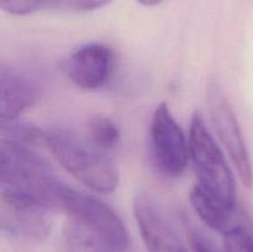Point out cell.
<instances>
[{"label": "cell", "mask_w": 253, "mask_h": 252, "mask_svg": "<svg viewBox=\"0 0 253 252\" xmlns=\"http://www.w3.org/2000/svg\"><path fill=\"white\" fill-rule=\"evenodd\" d=\"M62 167L95 193L109 194L116 189L119 174L115 165L85 140L64 130H46L44 145Z\"/></svg>", "instance_id": "6da1fadb"}, {"label": "cell", "mask_w": 253, "mask_h": 252, "mask_svg": "<svg viewBox=\"0 0 253 252\" xmlns=\"http://www.w3.org/2000/svg\"><path fill=\"white\" fill-rule=\"evenodd\" d=\"M0 185L20 190L37 198L52 210L58 185L51 166L29 146L1 141L0 148Z\"/></svg>", "instance_id": "7a4b0ae2"}, {"label": "cell", "mask_w": 253, "mask_h": 252, "mask_svg": "<svg viewBox=\"0 0 253 252\" xmlns=\"http://www.w3.org/2000/svg\"><path fill=\"white\" fill-rule=\"evenodd\" d=\"M189 148L197 170V184L227 204H236L234 175L199 113L193 114L190 120Z\"/></svg>", "instance_id": "3957f363"}, {"label": "cell", "mask_w": 253, "mask_h": 252, "mask_svg": "<svg viewBox=\"0 0 253 252\" xmlns=\"http://www.w3.org/2000/svg\"><path fill=\"white\" fill-rule=\"evenodd\" d=\"M48 205L20 190L0 189V229L12 242L24 246L43 241L51 232Z\"/></svg>", "instance_id": "277c9868"}, {"label": "cell", "mask_w": 253, "mask_h": 252, "mask_svg": "<svg viewBox=\"0 0 253 252\" xmlns=\"http://www.w3.org/2000/svg\"><path fill=\"white\" fill-rule=\"evenodd\" d=\"M54 207L66 212L68 220L127 250L128 235L125 225L116 212L98 198L61 183L56 192Z\"/></svg>", "instance_id": "5b68a950"}, {"label": "cell", "mask_w": 253, "mask_h": 252, "mask_svg": "<svg viewBox=\"0 0 253 252\" xmlns=\"http://www.w3.org/2000/svg\"><path fill=\"white\" fill-rule=\"evenodd\" d=\"M150 145L153 161L167 177H179L190 158L189 140L173 116L169 106L161 103L155 109L150 126Z\"/></svg>", "instance_id": "8992f818"}, {"label": "cell", "mask_w": 253, "mask_h": 252, "mask_svg": "<svg viewBox=\"0 0 253 252\" xmlns=\"http://www.w3.org/2000/svg\"><path fill=\"white\" fill-rule=\"evenodd\" d=\"M208 105H209L212 125L225 150L229 153L239 173L240 179L246 187H252L253 167L247 145L234 110L217 83L209 84Z\"/></svg>", "instance_id": "52a82bcc"}, {"label": "cell", "mask_w": 253, "mask_h": 252, "mask_svg": "<svg viewBox=\"0 0 253 252\" xmlns=\"http://www.w3.org/2000/svg\"><path fill=\"white\" fill-rule=\"evenodd\" d=\"M116 67V54L109 44L90 42L72 52L62 63L67 78L85 90H98L105 86Z\"/></svg>", "instance_id": "ba28073f"}, {"label": "cell", "mask_w": 253, "mask_h": 252, "mask_svg": "<svg viewBox=\"0 0 253 252\" xmlns=\"http://www.w3.org/2000/svg\"><path fill=\"white\" fill-rule=\"evenodd\" d=\"M133 214L148 252H187L177 229L152 197L138 193Z\"/></svg>", "instance_id": "9c48e42d"}, {"label": "cell", "mask_w": 253, "mask_h": 252, "mask_svg": "<svg viewBox=\"0 0 253 252\" xmlns=\"http://www.w3.org/2000/svg\"><path fill=\"white\" fill-rule=\"evenodd\" d=\"M41 98L39 83L11 66L0 69V116L1 123L17 120Z\"/></svg>", "instance_id": "30bf717a"}, {"label": "cell", "mask_w": 253, "mask_h": 252, "mask_svg": "<svg viewBox=\"0 0 253 252\" xmlns=\"http://www.w3.org/2000/svg\"><path fill=\"white\" fill-rule=\"evenodd\" d=\"M189 200L202 221L222 236L251 222L246 212L240 209L237 204H227L199 184L192 188Z\"/></svg>", "instance_id": "8fae6325"}, {"label": "cell", "mask_w": 253, "mask_h": 252, "mask_svg": "<svg viewBox=\"0 0 253 252\" xmlns=\"http://www.w3.org/2000/svg\"><path fill=\"white\" fill-rule=\"evenodd\" d=\"M63 245L66 252H126L123 247L72 220L64 226Z\"/></svg>", "instance_id": "7c38bea8"}, {"label": "cell", "mask_w": 253, "mask_h": 252, "mask_svg": "<svg viewBox=\"0 0 253 252\" xmlns=\"http://www.w3.org/2000/svg\"><path fill=\"white\" fill-rule=\"evenodd\" d=\"M85 141L106 155L108 152L116 150L120 145V126L109 116H91L85 124Z\"/></svg>", "instance_id": "4fadbf2b"}, {"label": "cell", "mask_w": 253, "mask_h": 252, "mask_svg": "<svg viewBox=\"0 0 253 252\" xmlns=\"http://www.w3.org/2000/svg\"><path fill=\"white\" fill-rule=\"evenodd\" d=\"M46 130L36 125L20 121H4L1 123V141L20 143L24 146H43Z\"/></svg>", "instance_id": "5bb4252c"}, {"label": "cell", "mask_w": 253, "mask_h": 252, "mask_svg": "<svg viewBox=\"0 0 253 252\" xmlns=\"http://www.w3.org/2000/svg\"><path fill=\"white\" fill-rule=\"evenodd\" d=\"M222 249L225 252H253L252 222L224 236Z\"/></svg>", "instance_id": "9a60e30c"}, {"label": "cell", "mask_w": 253, "mask_h": 252, "mask_svg": "<svg viewBox=\"0 0 253 252\" xmlns=\"http://www.w3.org/2000/svg\"><path fill=\"white\" fill-rule=\"evenodd\" d=\"M113 1L114 0H48V7L76 12H89L101 9Z\"/></svg>", "instance_id": "2e32d148"}, {"label": "cell", "mask_w": 253, "mask_h": 252, "mask_svg": "<svg viewBox=\"0 0 253 252\" xmlns=\"http://www.w3.org/2000/svg\"><path fill=\"white\" fill-rule=\"evenodd\" d=\"M0 7L7 14L24 16L48 7V0H0Z\"/></svg>", "instance_id": "e0dca14e"}, {"label": "cell", "mask_w": 253, "mask_h": 252, "mask_svg": "<svg viewBox=\"0 0 253 252\" xmlns=\"http://www.w3.org/2000/svg\"><path fill=\"white\" fill-rule=\"evenodd\" d=\"M190 245L193 252H225L224 249L216 246L214 241L199 230L190 232Z\"/></svg>", "instance_id": "ac0fdd59"}, {"label": "cell", "mask_w": 253, "mask_h": 252, "mask_svg": "<svg viewBox=\"0 0 253 252\" xmlns=\"http://www.w3.org/2000/svg\"><path fill=\"white\" fill-rule=\"evenodd\" d=\"M137 1L143 6H156V5L161 4L163 0H137Z\"/></svg>", "instance_id": "d6986e66"}]
</instances>
